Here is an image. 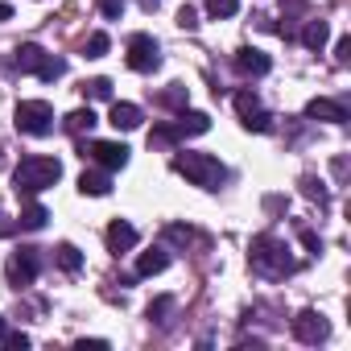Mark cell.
Masks as SVG:
<instances>
[{
	"label": "cell",
	"instance_id": "cell-11",
	"mask_svg": "<svg viewBox=\"0 0 351 351\" xmlns=\"http://www.w3.org/2000/svg\"><path fill=\"white\" fill-rule=\"evenodd\" d=\"M269 66H273V62H269V54H261V50H252V46L236 54V71H240V75H248V79L269 75Z\"/></svg>",
	"mask_w": 351,
	"mask_h": 351
},
{
	"label": "cell",
	"instance_id": "cell-35",
	"mask_svg": "<svg viewBox=\"0 0 351 351\" xmlns=\"http://www.w3.org/2000/svg\"><path fill=\"white\" fill-rule=\"evenodd\" d=\"M165 236H169V240H178V244H191V228H178V223H173Z\"/></svg>",
	"mask_w": 351,
	"mask_h": 351
},
{
	"label": "cell",
	"instance_id": "cell-14",
	"mask_svg": "<svg viewBox=\"0 0 351 351\" xmlns=\"http://www.w3.org/2000/svg\"><path fill=\"white\" fill-rule=\"evenodd\" d=\"M46 58H50V54H46L38 42H25V46H17V66H21L25 75H38V71L46 66Z\"/></svg>",
	"mask_w": 351,
	"mask_h": 351
},
{
	"label": "cell",
	"instance_id": "cell-26",
	"mask_svg": "<svg viewBox=\"0 0 351 351\" xmlns=\"http://www.w3.org/2000/svg\"><path fill=\"white\" fill-rule=\"evenodd\" d=\"M161 104H165V108H186V87L173 83L169 91H161Z\"/></svg>",
	"mask_w": 351,
	"mask_h": 351
},
{
	"label": "cell",
	"instance_id": "cell-7",
	"mask_svg": "<svg viewBox=\"0 0 351 351\" xmlns=\"http://www.w3.org/2000/svg\"><path fill=\"white\" fill-rule=\"evenodd\" d=\"M128 66H132L136 75H149V71H157V66H161L157 42H153L149 34H132V38H128Z\"/></svg>",
	"mask_w": 351,
	"mask_h": 351
},
{
	"label": "cell",
	"instance_id": "cell-36",
	"mask_svg": "<svg viewBox=\"0 0 351 351\" xmlns=\"http://www.w3.org/2000/svg\"><path fill=\"white\" fill-rule=\"evenodd\" d=\"M302 244H306V248H310V252H322V240H318V236H314V232H302Z\"/></svg>",
	"mask_w": 351,
	"mask_h": 351
},
{
	"label": "cell",
	"instance_id": "cell-32",
	"mask_svg": "<svg viewBox=\"0 0 351 351\" xmlns=\"http://www.w3.org/2000/svg\"><path fill=\"white\" fill-rule=\"evenodd\" d=\"M335 58H339L343 66L351 62V38H339V42H335Z\"/></svg>",
	"mask_w": 351,
	"mask_h": 351
},
{
	"label": "cell",
	"instance_id": "cell-1",
	"mask_svg": "<svg viewBox=\"0 0 351 351\" xmlns=\"http://www.w3.org/2000/svg\"><path fill=\"white\" fill-rule=\"evenodd\" d=\"M58 178H62V161L34 153V157H21V165L13 169V191H17L21 199H34V195L50 191Z\"/></svg>",
	"mask_w": 351,
	"mask_h": 351
},
{
	"label": "cell",
	"instance_id": "cell-20",
	"mask_svg": "<svg viewBox=\"0 0 351 351\" xmlns=\"http://www.w3.org/2000/svg\"><path fill=\"white\" fill-rule=\"evenodd\" d=\"M54 261H58L66 273H79V269H83V252H79L75 244H58V248H54Z\"/></svg>",
	"mask_w": 351,
	"mask_h": 351
},
{
	"label": "cell",
	"instance_id": "cell-2",
	"mask_svg": "<svg viewBox=\"0 0 351 351\" xmlns=\"http://www.w3.org/2000/svg\"><path fill=\"white\" fill-rule=\"evenodd\" d=\"M169 165H173V173H182V178H186L191 186H199V191H219L223 178H228V169H223L219 157H211V153H195V149L173 153Z\"/></svg>",
	"mask_w": 351,
	"mask_h": 351
},
{
	"label": "cell",
	"instance_id": "cell-22",
	"mask_svg": "<svg viewBox=\"0 0 351 351\" xmlns=\"http://www.w3.org/2000/svg\"><path fill=\"white\" fill-rule=\"evenodd\" d=\"M182 132H178V124H157L153 132H149V145H173Z\"/></svg>",
	"mask_w": 351,
	"mask_h": 351
},
{
	"label": "cell",
	"instance_id": "cell-12",
	"mask_svg": "<svg viewBox=\"0 0 351 351\" xmlns=\"http://www.w3.org/2000/svg\"><path fill=\"white\" fill-rule=\"evenodd\" d=\"M306 116H310V120L347 124V108H343V104H335V99H310V104H306Z\"/></svg>",
	"mask_w": 351,
	"mask_h": 351
},
{
	"label": "cell",
	"instance_id": "cell-31",
	"mask_svg": "<svg viewBox=\"0 0 351 351\" xmlns=\"http://www.w3.org/2000/svg\"><path fill=\"white\" fill-rule=\"evenodd\" d=\"M169 306H173V302H169V298H157V302H149V318H153V322H165V318H161V314H165V310H169Z\"/></svg>",
	"mask_w": 351,
	"mask_h": 351
},
{
	"label": "cell",
	"instance_id": "cell-21",
	"mask_svg": "<svg viewBox=\"0 0 351 351\" xmlns=\"http://www.w3.org/2000/svg\"><path fill=\"white\" fill-rule=\"evenodd\" d=\"M240 124H244L248 132H269V128H273V116H269L265 108H252V112L240 116Z\"/></svg>",
	"mask_w": 351,
	"mask_h": 351
},
{
	"label": "cell",
	"instance_id": "cell-23",
	"mask_svg": "<svg viewBox=\"0 0 351 351\" xmlns=\"http://www.w3.org/2000/svg\"><path fill=\"white\" fill-rule=\"evenodd\" d=\"M108 46H112V42H108V34H91V38H87V46H83V54H87V58H104V54H108Z\"/></svg>",
	"mask_w": 351,
	"mask_h": 351
},
{
	"label": "cell",
	"instance_id": "cell-40",
	"mask_svg": "<svg viewBox=\"0 0 351 351\" xmlns=\"http://www.w3.org/2000/svg\"><path fill=\"white\" fill-rule=\"evenodd\" d=\"M141 5H145V9H153V5H157V0H141Z\"/></svg>",
	"mask_w": 351,
	"mask_h": 351
},
{
	"label": "cell",
	"instance_id": "cell-38",
	"mask_svg": "<svg viewBox=\"0 0 351 351\" xmlns=\"http://www.w3.org/2000/svg\"><path fill=\"white\" fill-rule=\"evenodd\" d=\"M13 17V5H5V0H0V21H9Z\"/></svg>",
	"mask_w": 351,
	"mask_h": 351
},
{
	"label": "cell",
	"instance_id": "cell-13",
	"mask_svg": "<svg viewBox=\"0 0 351 351\" xmlns=\"http://www.w3.org/2000/svg\"><path fill=\"white\" fill-rule=\"evenodd\" d=\"M136 240H141V236H136V228H132V223H124V219H116V223L108 228V248H112V252H132V248H136Z\"/></svg>",
	"mask_w": 351,
	"mask_h": 351
},
{
	"label": "cell",
	"instance_id": "cell-10",
	"mask_svg": "<svg viewBox=\"0 0 351 351\" xmlns=\"http://www.w3.org/2000/svg\"><path fill=\"white\" fill-rule=\"evenodd\" d=\"M108 191H112V173H108V169H83V173H79V195L104 199Z\"/></svg>",
	"mask_w": 351,
	"mask_h": 351
},
{
	"label": "cell",
	"instance_id": "cell-33",
	"mask_svg": "<svg viewBox=\"0 0 351 351\" xmlns=\"http://www.w3.org/2000/svg\"><path fill=\"white\" fill-rule=\"evenodd\" d=\"M5 343L17 347V351H25V347H29V335H21V330H5Z\"/></svg>",
	"mask_w": 351,
	"mask_h": 351
},
{
	"label": "cell",
	"instance_id": "cell-25",
	"mask_svg": "<svg viewBox=\"0 0 351 351\" xmlns=\"http://www.w3.org/2000/svg\"><path fill=\"white\" fill-rule=\"evenodd\" d=\"M236 9H240V0H207L211 17H236Z\"/></svg>",
	"mask_w": 351,
	"mask_h": 351
},
{
	"label": "cell",
	"instance_id": "cell-16",
	"mask_svg": "<svg viewBox=\"0 0 351 351\" xmlns=\"http://www.w3.org/2000/svg\"><path fill=\"white\" fill-rule=\"evenodd\" d=\"M173 124H178V132H182V136H186V132H191V136H203V132L211 128V116H207V112H186V108H182Z\"/></svg>",
	"mask_w": 351,
	"mask_h": 351
},
{
	"label": "cell",
	"instance_id": "cell-39",
	"mask_svg": "<svg viewBox=\"0 0 351 351\" xmlns=\"http://www.w3.org/2000/svg\"><path fill=\"white\" fill-rule=\"evenodd\" d=\"M5 330H9V326H5V318H0V339H5Z\"/></svg>",
	"mask_w": 351,
	"mask_h": 351
},
{
	"label": "cell",
	"instance_id": "cell-34",
	"mask_svg": "<svg viewBox=\"0 0 351 351\" xmlns=\"http://www.w3.org/2000/svg\"><path fill=\"white\" fill-rule=\"evenodd\" d=\"M104 347H108L104 339H79L75 343V351H104Z\"/></svg>",
	"mask_w": 351,
	"mask_h": 351
},
{
	"label": "cell",
	"instance_id": "cell-15",
	"mask_svg": "<svg viewBox=\"0 0 351 351\" xmlns=\"http://www.w3.org/2000/svg\"><path fill=\"white\" fill-rule=\"evenodd\" d=\"M165 265H169V252L165 248H149V252L136 256V277H157V273H165Z\"/></svg>",
	"mask_w": 351,
	"mask_h": 351
},
{
	"label": "cell",
	"instance_id": "cell-17",
	"mask_svg": "<svg viewBox=\"0 0 351 351\" xmlns=\"http://www.w3.org/2000/svg\"><path fill=\"white\" fill-rule=\"evenodd\" d=\"M46 219H50V211H46L42 203H25V207H21L17 228H25V232H42V228H46Z\"/></svg>",
	"mask_w": 351,
	"mask_h": 351
},
{
	"label": "cell",
	"instance_id": "cell-6",
	"mask_svg": "<svg viewBox=\"0 0 351 351\" xmlns=\"http://www.w3.org/2000/svg\"><path fill=\"white\" fill-rule=\"evenodd\" d=\"M83 157H91L99 169H124L128 165V145H120V141H87L83 145Z\"/></svg>",
	"mask_w": 351,
	"mask_h": 351
},
{
	"label": "cell",
	"instance_id": "cell-18",
	"mask_svg": "<svg viewBox=\"0 0 351 351\" xmlns=\"http://www.w3.org/2000/svg\"><path fill=\"white\" fill-rule=\"evenodd\" d=\"M326 38H330V25L326 21H306V29H302V46L306 50H322Z\"/></svg>",
	"mask_w": 351,
	"mask_h": 351
},
{
	"label": "cell",
	"instance_id": "cell-30",
	"mask_svg": "<svg viewBox=\"0 0 351 351\" xmlns=\"http://www.w3.org/2000/svg\"><path fill=\"white\" fill-rule=\"evenodd\" d=\"M252 108H261V104H256V95H252V91H236V112L244 116V112H252Z\"/></svg>",
	"mask_w": 351,
	"mask_h": 351
},
{
	"label": "cell",
	"instance_id": "cell-9",
	"mask_svg": "<svg viewBox=\"0 0 351 351\" xmlns=\"http://www.w3.org/2000/svg\"><path fill=\"white\" fill-rule=\"evenodd\" d=\"M108 124H112L116 132H132V128H141V108H136V104L116 99V104H112V112H108Z\"/></svg>",
	"mask_w": 351,
	"mask_h": 351
},
{
	"label": "cell",
	"instance_id": "cell-29",
	"mask_svg": "<svg viewBox=\"0 0 351 351\" xmlns=\"http://www.w3.org/2000/svg\"><path fill=\"white\" fill-rule=\"evenodd\" d=\"M178 25H182V29H199V13H195L191 5H182V9H178Z\"/></svg>",
	"mask_w": 351,
	"mask_h": 351
},
{
	"label": "cell",
	"instance_id": "cell-37",
	"mask_svg": "<svg viewBox=\"0 0 351 351\" xmlns=\"http://www.w3.org/2000/svg\"><path fill=\"white\" fill-rule=\"evenodd\" d=\"M17 232V223L13 219H5V215H0V240H5V236H13Z\"/></svg>",
	"mask_w": 351,
	"mask_h": 351
},
{
	"label": "cell",
	"instance_id": "cell-27",
	"mask_svg": "<svg viewBox=\"0 0 351 351\" xmlns=\"http://www.w3.org/2000/svg\"><path fill=\"white\" fill-rule=\"evenodd\" d=\"M83 91H87L91 99H112V79H91Z\"/></svg>",
	"mask_w": 351,
	"mask_h": 351
},
{
	"label": "cell",
	"instance_id": "cell-5",
	"mask_svg": "<svg viewBox=\"0 0 351 351\" xmlns=\"http://www.w3.org/2000/svg\"><path fill=\"white\" fill-rule=\"evenodd\" d=\"M38 269H42L38 248H17V252L9 256V265H5V277H9V285L25 289V285H34V281H38Z\"/></svg>",
	"mask_w": 351,
	"mask_h": 351
},
{
	"label": "cell",
	"instance_id": "cell-19",
	"mask_svg": "<svg viewBox=\"0 0 351 351\" xmlns=\"http://www.w3.org/2000/svg\"><path fill=\"white\" fill-rule=\"evenodd\" d=\"M95 124H99V116H95L91 108H79V112L66 116V132H71V136H83V132H91Z\"/></svg>",
	"mask_w": 351,
	"mask_h": 351
},
{
	"label": "cell",
	"instance_id": "cell-8",
	"mask_svg": "<svg viewBox=\"0 0 351 351\" xmlns=\"http://www.w3.org/2000/svg\"><path fill=\"white\" fill-rule=\"evenodd\" d=\"M289 326H293V339H298V343H322V339L330 335V322H326L318 310H302Z\"/></svg>",
	"mask_w": 351,
	"mask_h": 351
},
{
	"label": "cell",
	"instance_id": "cell-24",
	"mask_svg": "<svg viewBox=\"0 0 351 351\" xmlns=\"http://www.w3.org/2000/svg\"><path fill=\"white\" fill-rule=\"evenodd\" d=\"M62 75H66V62H62V58H54V54H50V58H46V66L38 71V79H46V83H54V79H62Z\"/></svg>",
	"mask_w": 351,
	"mask_h": 351
},
{
	"label": "cell",
	"instance_id": "cell-4",
	"mask_svg": "<svg viewBox=\"0 0 351 351\" xmlns=\"http://www.w3.org/2000/svg\"><path fill=\"white\" fill-rule=\"evenodd\" d=\"M13 124L25 136H50L54 132V108L46 99H21L13 112Z\"/></svg>",
	"mask_w": 351,
	"mask_h": 351
},
{
	"label": "cell",
	"instance_id": "cell-3",
	"mask_svg": "<svg viewBox=\"0 0 351 351\" xmlns=\"http://www.w3.org/2000/svg\"><path fill=\"white\" fill-rule=\"evenodd\" d=\"M248 265H252L261 277H285V273L298 269L293 256H289V248H285L277 236H256L252 248H248Z\"/></svg>",
	"mask_w": 351,
	"mask_h": 351
},
{
	"label": "cell",
	"instance_id": "cell-28",
	"mask_svg": "<svg viewBox=\"0 0 351 351\" xmlns=\"http://www.w3.org/2000/svg\"><path fill=\"white\" fill-rule=\"evenodd\" d=\"M99 13H104L108 21H120V17H124V0H99Z\"/></svg>",
	"mask_w": 351,
	"mask_h": 351
}]
</instances>
